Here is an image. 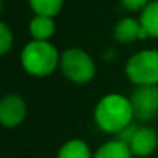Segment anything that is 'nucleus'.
Wrapping results in <instances>:
<instances>
[{
  "mask_svg": "<svg viewBox=\"0 0 158 158\" xmlns=\"http://www.w3.org/2000/svg\"><path fill=\"white\" fill-rule=\"evenodd\" d=\"M130 104L139 121L153 119L158 115V85H139L132 93Z\"/></svg>",
  "mask_w": 158,
  "mask_h": 158,
  "instance_id": "obj_5",
  "label": "nucleus"
},
{
  "mask_svg": "<svg viewBox=\"0 0 158 158\" xmlns=\"http://www.w3.org/2000/svg\"><path fill=\"white\" fill-rule=\"evenodd\" d=\"M123 5L130 10V11H136V10H144L147 6V0H121Z\"/></svg>",
  "mask_w": 158,
  "mask_h": 158,
  "instance_id": "obj_16",
  "label": "nucleus"
},
{
  "mask_svg": "<svg viewBox=\"0 0 158 158\" xmlns=\"http://www.w3.org/2000/svg\"><path fill=\"white\" fill-rule=\"evenodd\" d=\"M20 62L25 71L33 76L44 77L56 70L57 64H60V56L50 42L33 40L22 50Z\"/></svg>",
  "mask_w": 158,
  "mask_h": 158,
  "instance_id": "obj_2",
  "label": "nucleus"
},
{
  "mask_svg": "<svg viewBox=\"0 0 158 158\" xmlns=\"http://www.w3.org/2000/svg\"><path fill=\"white\" fill-rule=\"evenodd\" d=\"M135 118L130 99L118 93L106 95L95 109V121L99 129L109 133H119Z\"/></svg>",
  "mask_w": 158,
  "mask_h": 158,
  "instance_id": "obj_1",
  "label": "nucleus"
},
{
  "mask_svg": "<svg viewBox=\"0 0 158 158\" xmlns=\"http://www.w3.org/2000/svg\"><path fill=\"white\" fill-rule=\"evenodd\" d=\"M62 73L73 82L85 84L95 76V62L93 59L79 48H68L60 56Z\"/></svg>",
  "mask_w": 158,
  "mask_h": 158,
  "instance_id": "obj_4",
  "label": "nucleus"
},
{
  "mask_svg": "<svg viewBox=\"0 0 158 158\" xmlns=\"http://www.w3.org/2000/svg\"><path fill=\"white\" fill-rule=\"evenodd\" d=\"M132 156L133 153L126 143L119 139H113V141L102 144L96 150L93 158H132Z\"/></svg>",
  "mask_w": 158,
  "mask_h": 158,
  "instance_id": "obj_9",
  "label": "nucleus"
},
{
  "mask_svg": "<svg viewBox=\"0 0 158 158\" xmlns=\"http://www.w3.org/2000/svg\"><path fill=\"white\" fill-rule=\"evenodd\" d=\"M30 5L37 16H54L62 8V0H30Z\"/></svg>",
  "mask_w": 158,
  "mask_h": 158,
  "instance_id": "obj_13",
  "label": "nucleus"
},
{
  "mask_svg": "<svg viewBox=\"0 0 158 158\" xmlns=\"http://www.w3.org/2000/svg\"><path fill=\"white\" fill-rule=\"evenodd\" d=\"M130 150L136 156H147L158 147V135L152 127H138L130 144Z\"/></svg>",
  "mask_w": 158,
  "mask_h": 158,
  "instance_id": "obj_7",
  "label": "nucleus"
},
{
  "mask_svg": "<svg viewBox=\"0 0 158 158\" xmlns=\"http://www.w3.org/2000/svg\"><path fill=\"white\" fill-rule=\"evenodd\" d=\"M57 158H92V155L89 146L82 139H71L60 147Z\"/></svg>",
  "mask_w": 158,
  "mask_h": 158,
  "instance_id": "obj_12",
  "label": "nucleus"
},
{
  "mask_svg": "<svg viewBox=\"0 0 158 158\" xmlns=\"http://www.w3.org/2000/svg\"><path fill=\"white\" fill-rule=\"evenodd\" d=\"M30 31L34 40L47 42L54 33V22L48 16H36L30 23Z\"/></svg>",
  "mask_w": 158,
  "mask_h": 158,
  "instance_id": "obj_10",
  "label": "nucleus"
},
{
  "mask_svg": "<svg viewBox=\"0 0 158 158\" xmlns=\"http://www.w3.org/2000/svg\"><path fill=\"white\" fill-rule=\"evenodd\" d=\"M141 23L135 19H123L115 27V39L121 44H132L133 40L139 39Z\"/></svg>",
  "mask_w": 158,
  "mask_h": 158,
  "instance_id": "obj_8",
  "label": "nucleus"
},
{
  "mask_svg": "<svg viewBox=\"0 0 158 158\" xmlns=\"http://www.w3.org/2000/svg\"><path fill=\"white\" fill-rule=\"evenodd\" d=\"M13 45V34L5 23H0V53L6 54Z\"/></svg>",
  "mask_w": 158,
  "mask_h": 158,
  "instance_id": "obj_14",
  "label": "nucleus"
},
{
  "mask_svg": "<svg viewBox=\"0 0 158 158\" xmlns=\"http://www.w3.org/2000/svg\"><path fill=\"white\" fill-rule=\"evenodd\" d=\"M27 115V104L19 95H6L0 102V121L5 127L19 126Z\"/></svg>",
  "mask_w": 158,
  "mask_h": 158,
  "instance_id": "obj_6",
  "label": "nucleus"
},
{
  "mask_svg": "<svg viewBox=\"0 0 158 158\" xmlns=\"http://www.w3.org/2000/svg\"><path fill=\"white\" fill-rule=\"evenodd\" d=\"M139 23L150 37L158 39V0L147 3V6L141 13Z\"/></svg>",
  "mask_w": 158,
  "mask_h": 158,
  "instance_id": "obj_11",
  "label": "nucleus"
},
{
  "mask_svg": "<svg viewBox=\"0 0 158 158\" xmlns=\"http://www.w3.org/2000/svg\"><path fill=\"white\" fill-rule=\"evenodd\" d=\"M126 74L135 85H158V51L146 50L133 54L126 65Z\"/></svg>",
  "mask_w": 158,
  "mask_h": 158,
  "instance_id": "obj_3",
  "label": "nucleus"
},
{
  "mask_svg": "<svg viewBox=\"0 0 158 158\" xmlns=\"http://www.w3.org/2000/svg\"><path fill=\"white\" fill-rule=\"evenodd\" d=\"M136 130H138V127H136L135 124H130V126H127L126 129H123V130L118 133V138H116V139H119V141H123V143H126V144L129 146L130 141H132V138H133V135L136 133Z\"/></svg>",
  "mask_w": 158,
  "mask_h": 158,
  "instance_id": "obj_15",
  "label": "nucleus"
}]
</instances>
